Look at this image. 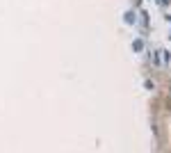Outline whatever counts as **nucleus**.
Masks as SVG:
<instances>
[{"label":"nucleus","instance_id":"2","mask_svg":"<svg viewBox=\"0 0 171 153\" xmlns=\"http://www.w3.org/2000/svg\"><path fill=\"white\" fill-rule=\"evenodd\" d=\"M160 2H162V5H169V2H171V0H160Z\"/></svg>","mask_w":171,"mask_h":153},{"label":"nucleus","instance_id":"1","mask_svg":"<svg viewBox=\"0 0 171 153\" xmlns=\"http://www.w3.org/2000/svg\"><path fill=\"white\" fill-rule=\"evenodd\" d=\"M126 21H128V23H135V12H128V14H126Z\"/></svg>","mask_w":171,"mask_h":153}]
</instances>
